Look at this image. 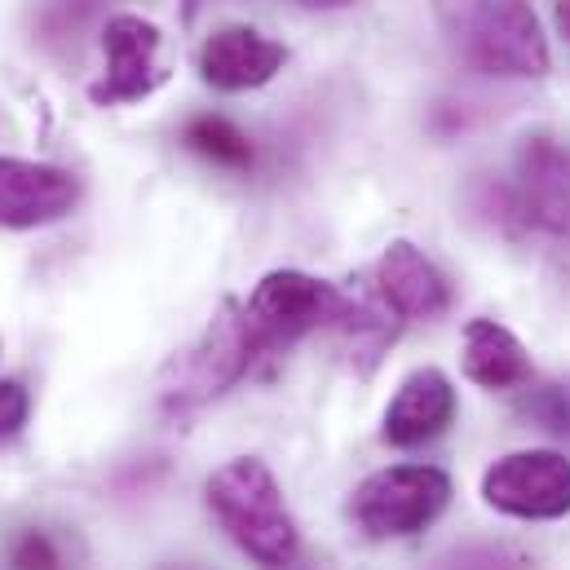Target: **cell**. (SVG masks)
<instances>
[{"label":"cell","instance_id":"6da1fadb","mask_svg":"<svg viewBox=\"0 0 570 570\" xmlns=\"http://www.w3.org/2000/svg\"><path fill=\"white\" fill-rule=\"evenodd\" d=\"M204 500H208L213 518L222 522V531L262 570H287L296 562L301 535H296L284 491H279L275 473L266 469V460H257V455L226 460L204 482Z\"/></svg>","mask_w":570,"mask_h":570},{"label":"cell","instance_id":"7a4b0ae2","mask_svg":"<svg viewBox=\"0 0 570 570\" xmlns=\"http://www.w3.org/2000/svg\"><path fill=\"white\" fill-rule=\"evenodd\" d=\"M257 358H262V345L244 318V305L226 301L222 314L199 332V341L186 345L164 367V381H159L164 412L181 416V412H195V407L222 399Z\"/></svg>","mask_w":570,"mask_h":570},{"label":"cell","instance_id":"3957f363","mask_svg":"<svg viewBox=\"0 0 570 570\" xmlns=\"http://www.w3.org/2000/svg\"><path fill=\"white\" fill-rule=\"evenodd\" d=\"M451 500V478L433 464H394L354 487L350 518L372 540H403L438 522Z\"/></svg>","mask_w":570,"mask_h":570},{"label":"cell","instance_id":"277c9868","mask_svg":"<svg viewBox=\"0 0 570 570\" xmlns=\"http://www.w3.org/2000/svg\"><path fill=\"white\" fill-rule=\"evenodd\" d=\"M345 314V287L323 284L301 271H271L244 301V318L262 354L284 350L314 327H336Z\"/></svg>","mask_w":570,"mask_h":570},{"label":"cell","instance_id":"5b68a950","mask_svg":"<svg viewBox=\"0 0 570 570\" xmlns=\"http://www.w3.org/2000/svg\"><path fill=\"white\" fill-rule=\"evenodd\" d=\"M464 40V53L487 76H518L540 80L549 76V40L527 0H482V9L469 18V27L455 36Z\"/></svg>","mask_w":570,"mask_h":570},{"label":"cell","instance_id":"8992f818","mask_svg":"<svg viewBox=\"0 0 570 570\" xmlns=\"http://www.w3.org/2000/svg\"><path fill=\"white\" fill-rule=\"evenodd\" d=\"M482 500L522 522H553L570 513V460L562 451H513L482 473Z\"/></svg>","mask_w":570,"mask_h":570},{"label":"cell","instance_id":"52a82bcc","mask_svg":"<svg viewBox=\"0 0 570 570\" xmlns=\"http://www.w3.org/2000/svg\"><path fill=\"white\" fill-rule=\"evenodd\" d=\"M102 49H107V71L89 89L98 107L142 102L168 80V71L159 67V27L138 13H116L102 31Z\"/></svg>","mask_w":570,"mask_h":570},{"label":"cell","instance_id":"ba28073f","mask_svg":"<svg viewBox=\"0 0 570 570\" xmlns=\"http://www.w3.org/2000/svg\"><path fill=\"white\" fill-rule=\"evenodd\" d=\"M80 199V181L67 168L0 155V226L36 230L67 217Z\"/></svg>","mask_w":570,"mask_h":570},{"label":"cell","instance_id":"9c48e42d","mask_svg":"<svg viewBox=\"0 0 570 570\" xmlns=\"http://www.w3.org/2000/svg\"><path fill=\"white\" fill-rule=\"evenodd\" d=\"M287 62V49L279 40H271L257 27H222L204 40L199 49V76L204 85L222 89V94H244V89H262L271 85Z\"/></svg>","mask_w":570,"mask_h":570},{"label":"cell","instance_id":"30bf717a","mask_svg":"<svg viewBox=\"0 0 570 570\" xmlns=\"http://www.w3.org/2000/svg\"><path fill=\"white\" fill-rule=\"evenodd\" d=\"M455 421V390L446 381V372L438 367H416L399 394L390 399L385 407V421H381V438L399 451L407 446H421V442H433L442 429Z\"/></svg>","mask_w":570,"mask_h":570},{"label":"cell","instance_id":"8fae6325","mask_svg":"<svg viewBox=\"0 0 570 570\" xmlns=\"http://www.w3.org/2000/svg\"><path fill=\"white\" fill-rule=\"evenodd\" d=\"M376 287H381V296L394 305L399 318H438V314H446V305H451L446 279L438 275V266L429 262L425 253H421L416 244H407V239H394V244L381 253Z\"/></svg>","mask_w":570,"mask_h":570},{"label":"cell","instance_id":"7c38bea8","mask_svg":"<svg viewBox=\"0 0 570 570\" xmlns=\"http://www.w3.org/2000/svg\"><path fill=\"white\" fill-rule=\"evenodd\" d=\"M464 376L482 390H518L531 381V354L527 345L495 318H469L460 341Z\"/></svg>","mask_w":570,"mask_h":570},{"label":"cell","instance_id":"4fadbf2b","mask_svg":"<svg viewBox=\"0 0 570 570\" xmlns=\"http://www.w3.org/2000/svg\"><path fill=\"white\" fill-rule=\"evenodd\" d=\"M181 142L190 146L195 155H204L208 164H217V168H235V173L253 168V159H257V150H253V142H248V134H244L239 125H230L226 116H195V120L186 125Z\"/></svg>","mask_w":570,"mask_h":570},{"label":"cell","instance_id":"5bb4252c","mask_svg":"<svg viewBox=\"0 0 570 570\" xmlns=\"http://www.w3.org/2000/svg\"><path fill=\"white\" fill-rule=\"evenodd\" d=\"M518 186H570V155L553 138H527L518 150Z\"/></svg>","mask_w":570,"mask_h":570},{"label":"cell","instance_id":"9a60e30c","mask_svg":"<svg viewBox=\"0 0 570 570\" xmlns=\"http://www.w3.org/2000/svg\"><path fill=\"white\" fill-rule=\"evenodd\" d=\"M518 412H522V421H531L535 429H549V433L567 438L570 433V385L553 381V385L531 390V394L522 399Z\"/></svg>","mask_w":570,"mask_h":570},{"label":"cell","instance_id":"2e32d148","mask_svg":"<svg viewBox=\"0 0 570 570\" xmlns=\"http://www.w3.org/2000/svg\"><path fill=\"white\" fill-rule=\"evenodd\" d=\"M442 570H531V562L509 553V549H464Z\"/></svg>","mask_w":570,"mask_h":570},{"label":"cell","instance_id":"e0dca14e","mask_svg":"<svg viewBox=\"0 0 570 570\" xmlns=\"http://www.w3.org/2000/svg\"><path fill=\"white\" fill-rule=\"evenodd\" d=\"M13 567L18 570H58V549L49 544L45 531H27L13 544Z\"/></svg>","mask_w":570,"mask_h":570},{"label":"cell","instance_id":"ac0fdd59","mask_svg":"<svg viewBox=\"0 0 570 570\" xmlns=\"http://www.w3.org/2000/svg\"><path fill=\"white\" fill-rule=\"evenodd\" d=\"M27 412H31V399L18 381H0V442H9L18 429L27 425Z\"/></svg>","mask_w":570,"mask_h":570},{"label":"cell","instance_id":"d6986e66","mask_svg":"<svg viewBox=\"0 0 570 570\" xmlns=\"http://www.w3.org/2000/svg\"><path fill=\"white\" fill-rule=\"evenodd\" d=\"M478 9H482V0H438V22H442L451 36H460Z\"/></svg>","mask_w":570,"mask_h":570},{"label":"cell","instance_id":"ffe728a7","mask_svg":"<svg viewBox=\"0 0 570 570\" xmlns=\"http://www.w3.org/2000/svg\"><path fill=\"white\" fill-rule=\"evenodd\" d=\"M553 22H558V31L570 40V0H553Z\"/></svg>","mask_w":570,"mask_h":570},{"label":"cell","instance_id":"44dd1931","mask_svg":"<svg viewBox=\"0 0 570 570\" xmlns=\"http://www.w3.org/2000/svg\"><path fill=\"white\" fill-rule=\"evenodd\" d=\"M296 4H305V9H345L350 0H296Z\"/></svg>","mask_w":570,"mask_h":570}]
</instances>
